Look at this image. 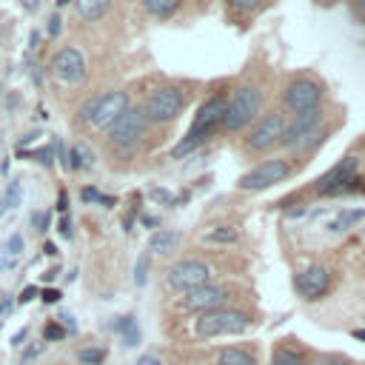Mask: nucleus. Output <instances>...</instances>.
<instances>
[{"mask_svg":"<svg viewBox=\"0 0 365 365\" xmlns=\"http://www.w3.org/2000/svg\"><path fill=\"white\" fill-rule=\"evenodd\" d=\"M265 94H268V83L259 77L257 68H245V74L231 86L228 91V103H225V114L220 123V134H242L262 111H265Z\"/></svg>","mask_w":365,"mask_h":365,"instance_id":"f257e3e1","label":"nucleus"},{"mask_svg":"<svg viewBox=\"0 0 365 365\" xmlns=\"http://www.w3.org/2000/svg\"><path fill=\"white\" fill-rule=\"evenodd\" d=\"M228 91L231 86L222 80V83H214V88L205 94V100L200 103L194 120H191V128L185 131V137L171 148V160H180L191 151H197L208 137L220 134V123H222V114H225V103H228Z\"/></svg>","mask_w":365,"mask_h":365,"instance_id":"f03ea898","label":"nucleus"},{"mask_svg":"<svg viewBox=\"0 0 365 365\" xmlns=\"http://www.w3.org/2000/svg\"><path fill=\"white\" fill-rule=\"evenodd\" d=\"M202 86L197 80H165L160 86H154L145 100L140 103L148 125H171L197 97Z\"/></svg>","mask_w":365,"mask_h":365,"instance_id":"7ed1b4c3","label":"nucleus"},{"mask_svg":"<svg viewBox=\"0 0 365 365\" xmlns=\"http://www.w3.org/2000/svg\"><path fill=\"white\" fill-rule=\"evenodd\" d=\"M128 106H131L128 88H108V91H100V94L88 97L86 103H80L74 123L83 131H106Z\"/></svg>","mask_w":365,"mask_h":365,"instance_id":"20e7f679","label":"nucleus"},{"mask_svg":"<svg viewBox=\"0 0 365 365\" xmlns=\"http://www.w3.org/2000/svg\"><path fill=\"white\" fill-rule=\"evenodd\" d=\"M325 97H328V88H325L322 77H317L314 71H297L285 80V86L279 91V103H282L279 108L288 117H294V114H302L308 108L322 106Z\"/></svg>","mask_w":365,"mask_h":365,"instance_id":"39448f33","label":"nucleus"},{"mask_svg":"<svg viewBox=\"0 0 365 365\" xmlns=\"http://www.w3.org/2000/svg\"><path fill=\"white\" fill-rule=\"evenodd\" d=\"M285 123H288V114H285L282 108L262 111V114L242 131V137H240V148H242V154L257 157V154H268V151L279 148Z\"/></svg>","mask_w":365,"mask_h":365,"instance_id":"423d86ee","label":"nucleus"},{"mask_svg":"<svg viewBox=\"0 0 365 365\" xmlns=\"http://www.w3.org/2000/svg\"><path fill=\"white\" fill-rule=\"evenodd\" d=\"M148 128H151V125H148L143 108L131 103V106L106 128V145H108L114 154H131V151L143 143V137H145Z\"/></svg>","mask_w":365,"mask_h":365,"instance_id":"0eeeda50","label":"nucleus"},{"mask_svg":"<svg viewBox=\"0 0 365 365\" xmlns=\"http://www.w3.org/2000/svg\"><path fill=\"white\" fill-rule=\"evenodd\" d=\"M251 317L245 311L237 308H214V311H202L194 319V334L200 339H211V336H228V334H245L251 328Z\"/></svg>","mask_w":365,"mask_h":365,"instance_id":"6e6552de","label":"nucleus"},{"mask_svg":"<svg viewBox=\"0 0 365 365\" xmlns=\"http://www.w3.org/2000/svg\"><path fill=\"white\" fill-rule=\"evenodd\" d=\"M294 171H297V165L291 163V157H268V160L257 163L254 168H248L237 180V188L240 191H265V188L288 180Z\"/></svg>","mask_w":365,"mask_h":365,"instance_id":"1a4fd4ad","label":"nucleus"},{"mask_svg":"<svg viewBox=\"0 0 365 365\" xmlns=\"http://www.w3.org/2000/svg\"><path fill=\"white\" fill-rule=\"evenodd\" d=\"M359 160L354 154L342 157L336 165H331L322 177L314 180V194L319 197H339V194H351L356 191L354 182H359Z\"/></svg>","mask_w":365,"mask_h":365,"instance_id":"9d476101","label":"nucleus"},{"mask_svg":"<svg viewBox=\"0 0 365 365\" xmlns=\"http://www.w3.org/2000/svg\"><path fill=\"white\" fill-rule=\"evenodd\" d=\"M48 71L57 83L63 86H83L88 80V63H86V54L77 48V46H63L54 51L51 63H48Z\"/></svg>","mask_w":365,"mask_h":365,"instance_id":"9b49d317","label":"nucleus"},{"mask_svg":"<svg viewBox=\"0 0 365 365\" xmlns=\"http://www.w3.org/2000/svg\"><path fill=\"white\" fill-rule=\"evenodd\" d=\"M211 282V265L205 259H197V257H185V259H177L174 265L165 268V285L171 291H194L200 285Z\"/></svg>","mask_w":365,"mask_h":365,"instance_id":"f8f14e48","label":"nucleus"},{"mask_svg":"<svg viewBox=\"0 0 365 365\" xmlns=\"http://www.w3.org/2000/svg\"><path fill=\"white\" fill-rule=\"evenodd\" d=\"M291 285H294V294H297L302 302H317V299H322V297L331 291V285H334V274H331L328 265L314 262V265L299 268V271L294 274Z\"/></svg>","mask_w":365,"mask_h":365,"instance_id":"ddd939ff","label":"nucleus"},{"mask_svg":"<svg viewBox=\"0 0 365 365\" xmlns=\"http://www.w3.org/2000/svg\"><path fill=\"white\" fill-rule=\"evenodd\" d=\"M331 111H334V106H317V108H308V111H302V114H294V117H288V123H285V131H282V143H279V148H285V151H291L302 137H308L319 123H325L328 117H331Z\"/></svg>","mask_w":365,"mask_h":365,"instance_id":"4468645a","label":"nucleus"},{"mask_svg":"<svg viewBox=\"0 0 365 365\" xmlns=\"http://www.w3.org/2000/svg\"><path fill=\"white\" fill-rule=\"evenodd\" d=\"M228 299H231L228 285L205 282V285H200V288H194V291H185V294H182V308H185V311H194V314H202V311L222 308Z\"/></svg>","mask_w":365,"mask_h":365,"instance_id":"2eb2a0df","label":"nucleus"},{"mask_svg":"<svg viewBox=\"0 0 365 365\" xmlns=\"http://www.w3.org/2000/svg\"><path fill=\"white\" fill-rule=\"evenodd\" d=\"M334 131H336V123L328 117V120H325V123H319L308 137H302V140L291 148V154H314V151H317V148H319V145H322Z\"/></svg>","mask_w":365,"mask_h":365,"instance_id":"dca6fc26","label":"nucleus"},{"mask_svg":"<svg viewBox=\"0 0 365 365\" xmlns=\"http://www.w3.org/2000/svg\"><path fill=\"white\" fill-rule=\"evenodd\" d=\"M71 3H74L77 20L83 23H100L114 9V0H71Z\"/></svg>","mask_w":365,"mask_h":365,"instance_id":"f3484780","label":"nucleus"},{"mask_svg":"<svg viewBox=\"0 0 365 365\" xmlns=\"http://www.w3.org/2000/svg\"><path fill=\"white\" fill-rule=\"evenodd\" d=\"M180 248V234L171 231V228H157L148 240V251L151 254H160V257H168Z\"/></svg>","mask_w":365,"mask_h":365,"instance_id":"a211bd4d","label":"nucleus"},{"mask_svg":"<svg viewBox=\"0 0 365 365\" xmlns=\"http://www.w3.org/2000/svg\"><path fill=\"white\" fill-rule=\"evenodd\" d=\"M225 3V11L240 23L245 26L248 20H254L259 11H262V0H222Z\"/></svg>","mask_w":365,"mask_h":365,"instance_id":"6ab92c4d","label":"nucleus"},{"mask_svg":"<svg viewBox=\"0 0 365 365\" xmlns=\"http://www.w3.org/2000/svg\"><path fill=\"white\" fill-rule=\"evenodd\" d=\"M237 240H240V228L234 222H220V225H211L208 231H202L205 245H231Z\"/></svg>","mask_w":365,"mask_h":365,"instance_id":"aec40b11","label":"nucleus"},{"mask_svg":"<svg viewBox=\"0 0 365 365\" xmlns=\"http://www.w3.org/2000/svg\"><path fill=\"white\" fill-rule=\"evenodd\" d=\"M271 365H308V356H305V351L299 345L279 342L271 351Z\"/></svg>","mask_w":365,"mask_h":365,"instance_id":"412c9836","label":"nucleus"},{"mask_svg":"<svg viewBox=\"0 0 365 365\" xmlns=\"http://www.w3.org/2000/svg\"><path fill=\"white\" fill-rule=\"evenodd\" d=\"M140 6L154 20H171L182 9V0H140Z\"/></svg>","mask_w":365,"mask_h":365,"instance_id":"4be33fe9","label":"nucleus"},{"mask_svg":"<svg viewBox=\"0 0 365 365\" xmlns=\"http://www.w3.org/2000/svg\"><path fill=\"white\" fill-rule=\"evenodd\" d=\"M217 365H257V356H254V351H248V348L231 345V348H222V351H220Z\"/></svg>","mask_w":365,"mask_h":365,"instance_id":"5701e85b","label":"nucleus"},{"mask_svg":"<svg viewBox=\"0 0 365 365\" xmlns=\"http://www.w3.org/2000/svg\"><path fill=\"white\" fill-rule=\"evenodd\" d=\"M365 220V208H345V211H339L334 220H331V231L334 234H342V231H348V228H354V225H359Z\"/></svg>","mask_w":365,"mask_h":365,"instance_id":"b1692460","label":"nucleus"},{"mask_svg":"<svg viewBox=\"0 0 365 365\" xmlns=\"http://www.w3.org/2000/svg\"><path fill=\"white\" fill-rule=\"evenodd\" d=\"M114 328H117V334H120V339H123L125 348H134L140 342V328H137V319L134 317H120Z\"/></svg>","mask_w":365,"mask_h":365,"instance_id":"393cba45","label":"nucleus"},{"mask_svg":"<svg viewBox=\"0 0 365 365\" xmlns=\"http://www.w3.org/2000/svg\"><path fill=\"white\" fill-rule=\"evenodd\" d=\"M68 168H91L94 165V154L88 151V145L86 143H77L74 148H71V154H68Z\"/></svg>","mask_w":365,"mask_h":365,"instance_id":"a878e982","label":"nucleus"},{"mask_svg":"<svg viewBox=\"0 0 365 365\" xmlns=\"http://www.w3.org/2000/svg\"><path fill=\"white\" fill-rule=\"evenodd\" d=\"M20 200H23V185H20V180H11L6 194H3V200H0V214L9 211V208H17Z\"/></svg>","mask_w":365,"mask_h":365,"instance_id":"bb28decb","label":"nucleus"},{"mask_svg":"<svg viewBox=\"0 0 365 365\" xmlns=\"http://www.w3.org/2000/svg\"><path fill=\"white\" fill-rule=\"evenodd\" d=\"M77 362L80 365H103L106 362V348H80Z\"/></svg>","mask_w":365,"mask_h":365,"instance_id":"cd10ccee","label":"nucleus"},{"mask_svg":"<svg viewBox=\"0 0 365 365\" xmlns=\"http://www.w3.org/2000/svg\"><path fill=\"white\" fill-rule=\"evenodd\" d=\"M66 336V328L57 322V319H48L46 325H43V342H60Z\"/></svg>","mask_w":365,"mask_h":365,"instance_id":"c85d7f7f","label":"nucleus"},{"mask_svg":"<svg viewBox=\"0 0 365 365\" xmlns=\"http://www.w3.org/2000/svg\"><path fill=\"white\" fill-rule=\"evenodd\" d=\"M148 262H151V254H143L137 259V265H134V282L137 285H145V279H148Z\"/></svg>","mask_w":365,"mask_h":365,"instance_id":"c756f323","label":"nucleus"},{"mask_svg":"<svg viewBox=\"0 0 365 365\" xmlns=\"http://www.w3.org/2000/svg\"><path fill=\"white\" fill-rule=\"evenodd\" d=\"M6 254L9 257H20L23 254V234H11L6 240Z\"/></svg>","mask_w":365,"mask_h":365,"instance_id":"7c9ffc66","label":"nucleus"},{"mask_svg":"<svg viewBox=\"0 0 365 365\" xmlns=\"http://www.w3.org/2000/svg\"><path fill=\"white\" fill-rule=\"evenodd\" d=\"M26 157L37 160L40 165H51V163H54V160H51V157H54V148H51V145H46V148H40V151H31V154H26Z\"/></svg>","mask_w":365,"mask_h":365,"instance_id":"2f4dec72","label":"nucleus"},{"mask_svg":"<svg viewBox=\"0 0 365 365\" xmlns=\"http://www.w3.org/2000/svg\"><path fill=\"white\" fill-rule=\"evenodd\" d=\"M314 365H351V359L342 356V354H322Z\"/></svg>","mask_w":365,"mask_h":365,"instance_id":"473e14b6","label":"nucleus"},{"mask_svg":"<svg viewBox=\"0 0 365 365\" xmlns=\"http://www.w3.org/2000/svg\"><path fill=\"white\" fill-rule=\"evenodd\" d=\"M43 354V342H31L26 351H23V356H20V365H29L31 359H37Z\"/></svg>","mask_w":365,"mask_h":365,"instance_id":"72a5a7b5","label":"nucleus"},{"mask_svg":"<svg viewBox=\"0 0 365 365\" xmlns=\"http://www.w3.org/2000/svg\"><path fill=\"white\" fill-rule=\"evenodd\" d=\"M31 225H34L40 234H46V231H48V214H46V211H34V214H31Z\"/></svg>","mask_w":365,"mask_h":365,"instance_id":"f704fd0d","label":"nucleus"},{"mask_svg":"<svg viewBox=\"0 0 365 365\" xmlns=\"http://www.w3.org/2000/svg\"><path fill=\"white\" fill-rule=\"evenodd\" d=\"M60 23H63V20H60V14H57V11H54V14H51V17H48V34H51V37H54V34H57V31H60Z\"/></svg>","mask_w":365,"mask_h":365,"instance_id":"c9c22d12","label":"nucleus"},{"mask_svg":"<svg viewBox=\"0 0 365 365\" xmlns=\"http://www.w3.org/2000/svg\"><path fill=\"white\" fill-rule=\"evenodd\" d=\"M37 294H40V291H37V288H34V285H29V288H23V294H20V297H17V299H20V302H31V299H34V297H37Z\"/></svg>","mask_w":365,"mask_h":365,"instance_id":"e433bc0d","label":"nucleus"},{"mask_svg":"<svg viewBox=\"0 0 365 365\" xmlns=\"http://www.w3.org/2000/svg\"><path fill=\"white\" fill-rule=\"evenodd\" d=\"M100 197H103V194H100L97 188H83V200H86V202H94V200L100 202Z\"/></svg>","mask_w":365,"mask_h":365,"instance_id":"4c0bfd02","label":"nucleus"},{"mask_svg":"<svg viewBox=\"0 0 365 365\" xmlns=\"http://www.w3.org/2000/svg\"><path fill=\"white\" fill-rule=\"evenodd\" d=\"M57 228H60V234H63V237H66V240H68V237H71V220H68V217H63V220H60V222H57Z\"/></svg>","mask_w":365,"mask_h":365,"instance_id":"58836bf2","label":"nucleus"},{"mask_svg":"<svg viewBox=\"0 0 365 365\" xmlns=\"http://www.w3.org/2000/svg\"><path fill=\"white\" fill-rule=\"evenodd\" d=\"M57 299H60V291H57V288H46V291H43V302L51 305V302H57Z\"/></svg>","mask_w":365,"mask_h":365,"instance_id":"ea45409f","label":"nucleus"},{"mask_svg":"<svg viewBox=\"0 0 365 365\" xmlns=\"http://www.w3.org/2000/svg\"><path fill=\"white\" fill-rule=\"evenodd\" d=\"M26 336H29V328H20V331H17V334H14V336H11V348H20V345H23V339H26Z\"/></svg>","mask_w":365,"mask_h":365,"instance_id":"a19ab883","label":"nucleus"},{"mask_svg":"<svg viewBox=\"0 0 365 365\" xmlns=\"http://www.w3.org/2000/svg\"><path fill=\"white\" fill-rule=\"evenodd\" d=\"M137 365H160V356H157V354H143V356L137 359Z\"/></svg>","mask_w":365,"mask_h":365,"instance_id":"79ce46f5","label":"nucleus"},{"mask_svg":"<svg viewBox=\"0 0 365 365\" xmlns=\"http://www.w3.org/2000/svg\"><path fill=\"white\" fill-rule=\"evenodd\" d=\"M66 208H68V200H66V191H60V200H57V211L63 214Z\"/></svg>","mask_w":365,"mask_h":365,"instance_id":"37998d69","label":"nucleus"},{"mask_svg":"<svg viewBox=\"0 0 365 365\" xmlns=\"http://www.w3.org/2000/svg\"><path fill=\"white\" fill-rule=\"evenodd\" d=\"M11 305H14V302H11V297H9V299H3V302H0V317H3V314H6Z\"/></svg>","mask_w":365,"mask_h":365,"instance_id":"c03bdc74","label":"nucleus"},{"mask_svg":"<svg viewBox=\"0 0 365 365\" xmlns=\"http://www.w3.org/2000/svg\"><path fill=\"white\" fill-rule=\"evenodd\" d=\"M351 6H354L359 14H365V0H351Z\"/></svg>","mask_w":365,"mask_h":365,"instance_id":"a18cd8bd","label":"nucleus"},{"mask_svg":"<svg viewBox=\"0 0 365 365\" xmlns=\"http://www.w3.org/2000/svg\"><path fill=\"white\" fill-rule=\"evenodd\" d=\"M57 271H60V268H48V271L43 274V279H46V282H48V279H54V277H57Z\"/></svg>","mask_w":365,"mask_h":365,"instance_id":"49530a36","label":"nucleus"},{"mask_svg":"<svg viewBox=\"0 0 365 365\" xmlns=\"http://www.w3.org/2000/svg\"><path fill=\"white\" fill-rule=\"evenodd\" d=\"M46 254H48V257H54V254H57V248H54L51 242H46Z\"/></svg>","mask_w":365,"mask_h":365,"instance_id":"de8ad7c7","label":"nucleus"},{"mask_svg":"<svg viewBox=\"0 0 365 365\" xmlns=\"http://www.w3.org/2000/svg\"><path fill=\"white\" fill-rule=\"evenodd\" d=\"M26 3V9H37V0H23Z\"/></svg>","mask_w":365,"mask_h":365,"instance_id":"09e8293b","label":"nucleus"},{"mask_svg":"<svg viewBox=\"0 0 365 365\" xmlns=\"http://www.w3.org/2000/svg\"><path fill=\"white\" fill-rule=\"evenodd\" d=\"M354 336H356V339H365V331H354Z\"/></svg>","mask_w":365,"mask_h":365,"instance_id":"8fccbe9b","label":"nucleus"},{"mask_svg":"<svg viewBox=\"0 0 365 365\" xmlns=\"http://www.w3.org/2000/svg\"><path fill=\"white\" fill-rule=\"evenodd\" d=\"M66 3H68V0H57V6H66Z\"/></svg>","mask_w":365,"mask_h":365,"instance_id":"3c124183","label":"nucleus"},{"mask_svg":"<svg viewBox=\"0 0 365 365\" xmlns=\"http://www.w3.org/2000/svg\"><path fill=\"white\" fill-rule=\"evenodd\" d=\"M60 365H66V362H60Z\"/></svg>","mask_w":365,"mask_h":365,"instance_id":"603ef678","label":"nucleus"}]
</instances>
